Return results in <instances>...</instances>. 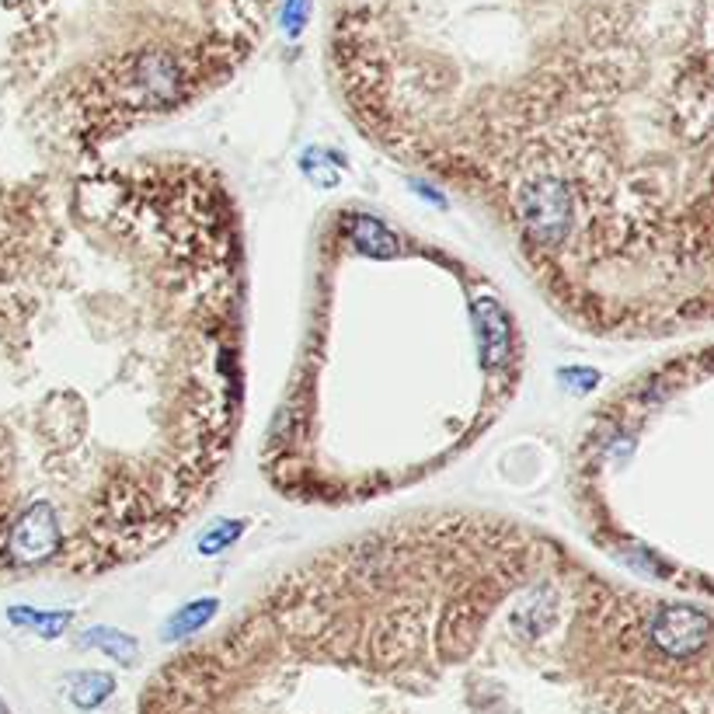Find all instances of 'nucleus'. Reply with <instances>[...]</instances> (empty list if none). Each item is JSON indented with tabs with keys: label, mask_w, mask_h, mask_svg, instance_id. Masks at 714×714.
I'll return each mask as SVG.
<instances>
[{
	"label": "nucleus",
	"mask_w": 714,
	"mask_h": 714,
	"mask_svg": "<svg viewBox=\"0 0 714 714\" xmlns=\"http://www.w3.org/2000/svg\"><path fill=\"white\" fill-rule=\"evenodd\" d=\"M85 645L109 651V656H115L119 662H133V656H136V642L122 635V631H112V627H94V631H88Z\"/></svg>",
	"instance_id": "nucleus-2"
},
{
	"label": "nucleus",
	"mask_w": 714,
	"mask_h": 714,
	"mask_svg": "<svg viewBox=\"0 0 714 714\" xmlns=\"http://www.w3.org/2000/svg\"><path fill=\"white\" fill-rule=\"evenodd\" d=\"M11 621H14V624H25V627H38L46 638H56L59 631L67 627L70 614H32L29 606H14V610H11Z\"/></svg>",
	"instance_id": "nucleus-3"
},
{
	"label": "nucleus",
	"mask_w": 714,
	"mask_h": 714,
	"mask_svg": "<svg viewBox=\"0 0 714 714\" xmlns=\"http://www.w3.org/2000/svg\"><path fill=\"white\" fill-rule=\"evenodd\" d=\"M213 614H216V603H213V600L192 603V606H186V610H181V614L171 621V635H175V638H181V635H192V631H199V627L207 624Z\"/></svg>",
	"instance_id": "nucleus-4"
},
{
	"label": "nucleus",
	"mask_w": 714,
	"mask_h": 714,
	"mask_svg": "<svg viewBox=\"0 0 714 714\" xmlns=\"http://www.w3.org/2000/svg\"><path fill=\"white\" fill-rule=\"evenodd\" d=\"M237 534H241V523H227V529H213V534H207V537H202V544H199V547H202V555H213V550H223V547H227Z\"/></svg>",
	"instance_id": "nucleus-5"
},
{
	"label": "nucleus",
	"mask_w": 714,
	"mask_h": 714,
	"mask_svg": "<svg viewBox=\"0 0 714 714\" xmlns=\"http://www.w3.org/2000/svg\"><path fill=\"white\" fill-rule=\"evenodd\" d=\"M112 677H105V672H80V677H74L70 683V701L77 707H94L101 704L112 693Z\"/></svg>",
	"instance_id": "nucleus-1"
}]
</instances>
